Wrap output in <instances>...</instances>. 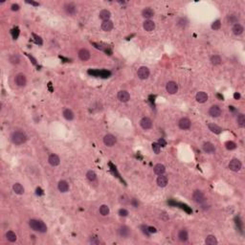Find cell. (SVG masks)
<instances>
[{
	"mask_svg": "<svg viewBox=\"0 0 245 245\" xmlns=\"http://www.w3.org/2000/svg\"><path fill=\"white\" fill-rule=\"evenodd\" d=\"M158 144H159L160 147H165L166 145H167V142H166V141L163 139V138H161V139H159Z\"/></svg>",
	"mask_w": 245,
	"mask_h": 245,
	"instance_id": "obj_47",
	"label": "cell"
},
{
	"mask_svg": "<svg viewBox=\"0 0 245 245\" xmlns=\"http://www.w3.org/2000/svg\"><path fill=\"white\" fill-rule=\"evenodd\" d=\"M208 127H209V129L211 130L213 133H215V134L221 133V131H222V128L220 127H218V125H215V124H209Z\"/></svg>",
	"mask_w": 245,
	"mask_h": 245,
	"instance_id": "obj_26",
	"label": "cell"
},
{
	"mask_svg": "<svg viewBox=\"0 0 245 245\" xmlns=\"http://www.w3.org/2000/svg\"><path fill=\"white\" fill-rule=\"evenodd\" d=\"M160 147L159 146V144L158 143H153L152 144V149H153V151H154L156 154H158V153L160 152Z\"/></svg>",
	"mask_w": 245,
	"mask_h": 245,
	"instance_id": "obj_41",
	"label": "cell"
},
{
	"mask_svg": "<svg viewBox=\"0 0 245 245\" xmlns=\"http://www.w3.org/2000/svg\"><path fill=\"white\" fill-rule=\"evenodd\" d=\"M64 9H65V11H66L67 14H75L77 12L76 5L73 4V3H68V4H66L64 6Z\"/></svg>",
	"mask_w": 245,
	"mask_h": 245,
	"instance_id": "obj_16",
	"label": "cell"
},
{
	"mask_svg": "<svg viewBox=\"0 0 245 245\" xmlns=\"http://www.w3.org/2000/svg\"><path fill=\"white\" fill-rule=\"evenodd\" d=\"M225 146H226V149H227L233 150V149H235V147H237V144H235V142H233V141H228V142H226Z\"/></svg>",
	"mask_w": 245,
	"mask_h": 245,
	"instance_id": "obj_37",
	"label": "cell"
},
{
	"mask_svg": "<svg viewBox=\"0 0 245 245\" xmlns=\"http://www.w3.org/2000/svg\"><path fill=\"white\" fill-rule=\"evenodd\" d=\"M29 225L30 227L33 229L34 231L36 232H39V233H45L47 231V226L45 225L44 222L40 221V220H36V219H31L29 221Z\"/></svg>",
	"mask_w": 245,
	"mask_h": 245,
	"instance_id": "obj_2",
	"label": "cell"
},
{
	"mask_svg": "<svg viewBox=\"0 0 245 245\" xmlns=\"http://www.w3.org/2000/svg\"><path fill=\"white\" fill-rule=\"evenodd\" d=\"M209 114L213 118H217L221 114V109L217 105H213L211 106V108L209 109Z\"/></svg>",
	"mask_w": 245,
	"mask_h": 245,
	"instance_id": "obj_8",
	"label": "cell"
},
{
	"mask_svg": "<svg viewBox=\"0 0 245 245\" xmlns=\"http://www.w3.org/2000/svg\"><path fill=\"white\" fill-rule=\"evenodd\" d=\"M193 200L197 203H203V202H205V200H206V197L204 195V193L200 191H194L193 194Z\"/></svg>",
	"mask_w": 245,
	"mask_h": 245,
	"instance_id": "obj_6",
	"label": "cell"
},
{
	"mask_svg": "<svg viewBox=\"0 0 245 245\" xmlns=\"http://www.w3.org/2000/svg\"><path fill=\"white\" fill-rule=\"evenodd\" d=\"M100 18L103 21H107L109 20V18L111 17V12L108 10H102L100 12Z\"/></svg>",
	"mask_w": 245,
	"mask_h": 245,
	"instance_id": "obj_21",
	"label": "cell"
},
{
	"mask_svg": "<svg viewBox=\"0 0 245 245\" xmlns=\"http://www.w3.org/2000/svg\"><path fill=\"white\" fill-rule=\"evenodd\" d=\"M195 99L198 103H203L207 102V100H208V95H207V93L203 92V91H200V92H198L196 94Z\"/></svg>",
	"mask_w": 245,
	"mask_h": 245,
	"instance_id": "obj_15",
	"label": "cell"
},
{
	"mask_svg": "<svg viewBox=\"0 0 245 245\" xmlns=\"http://www.w3.org/2000/svg\"><path fill=\"white\" fill-rule=\"evenodd\" d=\"M90 242L91 243H93V244H99L100 243V240L98 239V237H91L90 238Z\"/></svg>",
	"mask_w": 245,
	"mask_h": 245,
	"instance_id": "obj_46",
	"label": "cell"
},
{
	"mask_svg": "<svg viewBox=\"0 0 245 245\" xmlns=\"http://www.w3.org/2000/svg\"><path fill=\"white\" fill-rule=\"evenodd\" d=\"M140 125H141V127H142V128H144V129H149V128H151V127H152V121L150 120L149 118L145 117V118H143L142 120H141Z\"/></svg>",
	"mask_w": 245,
	"mask_h": 245,
	"instance_id": "obj_12",
	"label": "cell"
},
{
	"mask_svg": "<svg viewBox=\"0 0 245 245\" xmlns=\"http://www.w3.org/2000/svg\"><path fill=\"white\" fill-rule=\"evenodd\" d=\"M100 213L102 215H107L109 213V208L106 205H102L100 208Z\"/></svg>",
	"mask_w": 245,
	"mask_h": 245,
	"instance_id": "obj_36",
	"label": "cell"
},
{
	"mask_svg": "<svg viewBox=\"0 0 245 245\" xmlns=\"http://www.w3.org/2000/svg\"><path fill=\"white\" fill-rule=\"evenodd\" d=\"M234 98H235V100H238V99L240 98V95H239L238 93H235V94H234Z\"/></svg>",
	"mask_w": 245,
	"mask_h": 245,
	"instance_id": "obj_52",
	"label": "cell"
},
{
	"mask_svg": "<svg viewBox=\"0 0 245 245\" xmlns=\"http://www.w3.org/2000/svg\"><path fill=\"white\" fill-rule=\"evenodd\" d=\"M243 31H244V28L242 25L239 23H235L233 26V33L235 36H240V34L243 33Z\"/></svg>",
	"mask_w": 245,
	"mask_h": 245,
	"instance_id": "obj_20",
	"label": "cell"
},
{
	"mask_svg": "<svg viewBox=\"0 0 245 245\" xmlns=\"http://www.w3.org/2000/svg\"><path fill=\"white\" fill-rule=\"evenodd\" d=\"M49 164L53 166V167H56V166L59 165V163H61V159H59V157L56 154H52L49 156Z\"/></svg>",
	"mask_w": 245,
	"mask_h": 245,
	"instance_id": "obj_14",
	"label": "cell"
},
{
	"mask_svg": "<svg viewBox=\"0 0 245 245\" xmlns=\"http://www.w3.org/2000/svg\"><path fill=\"white\" fill-rule=\"evenodd\" d=\"M11 140L15 145H22L27 141V136L22 131H14L12 134Z\"/></svg>",
	"mask_w": 245,
	"mask_h": 245,
	"instance_id": "obj_1",
	"label": "cell"
},
{
	"mask_svg": "<svg viewBox=\"0 0 245 245\" xmlns=\"http://www.w3.org/2000/svg\"><path fill=\"white\" fill-rule=\"evenodd\" d=\"M78 58H80L81 61H86L90 58V52L87 49H81L78 51Z\"/></svg>",
	"mask_w": 245,
	"mask_h": 245,
	"instance_id": "obj_9",
	"label": "cell"
},
{
	"mask_svg": "<svg viewBox=\"0 0 245 245\" xmlns=\"http://www.w3.org/2000/svg\"><path fill=\"white\" fill-rule=\"evenodd\" d=\"M166 89L169 94H175L178 91V85L175 81H169L166 85Z\"/></svg>",
	"mask_w": 245,
	"mask_h": 245,
	"instance_id": "obj_7",
	"label": "cell"
},
{
	"mask_svg": "<svg viewBox=\"0 0 245 245\" xmlns=\"http://www.w3.org/2000/svg\"><path fill=\"white\" fill-rule=\"evenodd\" d=\"M63 117L68 121H72L74 119V113L72 110H70V109H64Z\"/></svg>",
	"mask_w": 245,
	"mask_h": 245,
	"instance_id": "obj_30",
	"label": "cell"
},
{
	"mask_svg": "<svg viewBox=\"0 0 245 245\" xmlns=\"http://www.w3.org/2000/svg\"><path fill=\"white\" fill-rule=\"evenodd\" d=\"M237 20H238V18L235 17V15H234V14H231V15H229V17H228V21H229V23H230V24L237 23Z\"/></svg>",
	"mask_w": 245,
	"mask_h": 245,
	"instance_id": "obj_39",
	"label": "cell"
},
{
	"mask_svg": "<svg viewBox=\"0 0 245 245\" xmlns=\"http://www.w3.org/2000/svg\"><path fill=\"white\" fill-rule=\"evenodd\" d=\"M109 75H110V72H108V71L103 70V71L100 72V76H102V77H103V78H107Z\"/></svg>",
	"mask_w": 245,
	"mask_h": 245,
	"instance_id": "obj_43",
	"label": "cell"
},
{
	"mask_svg": "<svg viewBox=\"0 0 245 245\" xmlns=\"http://www.w3.org/2000/svg\"><path fill=\"white\" fill-rule=\"evenodd\" d=\"M26 83H27V80H26L25 75L23 74L17 75V77H15V83H17L18 86H25L26 85Z\"/></svg>",
	"mask_w": 245,
	"mask_h": 245,
	"instance_id": "obj_13",
	"label": "cell"
},
{
	"mask_svg": "<svg viewBox=\"0 0 245 245\" xmlns=\"http://www.w3.org/2000/svg\"><path fill=\"white\" fill-rule=\"evenodd\" d=\"M142 15H143V17H145V18H150L154 15V11L150 8H146L143 10Z\"/></svg>",
	"mask_w": 245,
	"mask_h": 245,
	"instance_id": "obj_27",
	"label": "cell"
},
{
	"mask_svg": "<svg viewBox=\"0 0 245 245\" xmlns=\"http://www.w3.org/2000/svg\"><path fill=\"white\" fill-rule=\"evenodd\" d=\"M116 142H117V140H116V138L113 136L112 134H107L103 137V143H105V145L107 147L114 146Z\"/></svg>",
	"mask_w": 245,
	"mask_h": 245,
	"instance_id": "obj_5",
	"label": "cell"
},
{
	"mask_svg": "<svg viewBox=\"0 0 245 245\" xmlns=\"http://www.w3.org/2000/svg\"><path fill=\"white\" fill-rule=\"evenodd\" d=\"M12 11H18L19 10V6H18L17 4H12Z\"/></svg>",
	"mask_w": 245,
	"mask_h": 245,
	"instance_id": "obj_48",
	"label": "cell"
},
{
	"mask_svg": "<svg viewBox=\"0 0 245 245\" xmlns=\"http://www.w3.org/2000/svg\"><path fill=\"white\" fill-rule=\"evenodd\" d=\"M205 242H206V244H208V245H216V244H217V239L215 238V235H208V237H206Z\"/></svg>",
	"mask_w": 245,
	"mask_h": 245,
	"instance_id": "obj_29",
	"label": "cell"
},
{
	"mask_svg": "<svg viewBox=\"0 0 245 245\" xmlns=\"http://www.w3.org/2000/svg\"><path fill=\"white\" fill-rule=\"evenodd\" d=\"M26 3H28V4H31V5H34V6H39V3L34 2V1H26Z\"/></svg>",
	"mask_w": 245,
	"mask_h": 245,
	"instance_id": "obj_50",
	"label": "cell"
},
{
	"mask_svg": "<svg viewBox=\"0 0 245 245\" xmlns=\"http://www.w3.org/2000/svg\"><path fill=\"white\" fill-rule=\"evenodd\" d=\"M102 29L105 31V32H109L113 29V22L111 20H107V21H103L102 23Z\"/></svg>",
	"mask_w": 245,
	"mask_h": 245,
	"instance_id": "obj_23",
	"label": "cell"
},
{
	"mask_svg": "<svg viewBox=\"0 0 245 245\" xmlns=\"http://www.w3.org/2000/svg\"><path fill=\"white\" fill-rule=\"evenodd\" d=\"M12 190L17 194H23L24 193V188L21 184L19 183H15L14 186H12Z\"/></svg>",
	"mask_w": 245,
	"mask_h": 245,
	"instance_id": "obj_28",
	"label": "cell"
},
{
	"mask_svg": "<svg viewBox=\"0 0 245 245\" xmlns=\"http://www.w3.org/2000/svg\"><path fill=\"white\" fill-rule=\"evenodd\" d=\"M220 27H221V21L219 19L215 20V22L212 24V29L213 30H218V29H220Z\"/></svg>",
	"mask_w": 245,
	"mask_h": 245,
	"instance_id": "obj_38",
	"label": "cell"
},
{
	"mask_svg": "<svg viewBox=\"0 0 245 245\" xmlns=\"http://www.w3.org/2000/svg\"><path fill=\"white\" fill-rule=\"evenodd\" d=\"M132 204H133L134 207H138V205H139V203H138L135 199H132Z\"/></svg>",
	"mask_w": 245,
	"mask_h": 245,
	"instance_id": "obj_53",
	"label": "cell"
},
{
	"mask_svg": "<svg viewBox=\"0 0 245 245\" xmlns=\"http://www.w3.org/2000/svg\"><path fill=\"white\" fill-rule=\"evenodd\" d=\"M143 27H144V29H145L146 31H147V32H151V31L154 30L155 23L153 22V21H151V20H146L145 22H144Z\"/></svg>",
	"mask_w": 245,
	"mask_h": 245,
	"instance_id": "obj_19",
	"label": "cell"
},
{
	"mask_svg": "<svg viewBox=\"0 0 245 245\" xmlns=\"http://www.w3.org/2000/svg\"><path fill=\"white\" fill-rule=\"evenodd\" d=\"M178 25L181 27H185L187 25V20L185 19V18H181V19L178 21Z\"/></svg>",
	"mask_w": 245,
	"mask_h": 245,
	"instance_id": "obj_44",
	"label": "cell"
},
{
	"mask_svg": "<svg viewBox=\"0 0 245 245\" xmlns=\"http://www.w3.org/2000/svg\"><path fill=\"white\" fill-rule=\"evenodd\" d=\"M119 215H120L121 216H127L128 215V212L125 209H120V211H119Z\"/></svg>",
	"mask_w": 245,
	"mask_h": 245,
	"instance_id": "obj_45",
	"label": "cell"
},
{
	"mask_svg": "<svg viewBox=\"0 0 245 245\" xmlns=\"http://www.w3.org/2000/svg\"><path fill=\"white\" fill-rule=\"evenodd\" d=\"M168 184V178L167 176H164V175H160L157 178V185H158L159 187H166Z\"/></svg>",
	"mask_w": 245,
	"mask_h": 245,
	"instance_id": "obj_24",
	"label": "cell"
},
{
	"mask_svg": "<svg viewBox=\"0 0 245 245\" xmlns=\"http://www.w3.org/2000/svg\"><path fill=\"white\" fill-rule=\"evenodd\" d=\"M153 171H154V172H155L156 174L162 175V174L166 171V168H165L164 165H162V164H157V165H155V167L153 168Z\"/></svg>",
	"mask_w": 245,
	"mask_h": 245,
	"instance_id": "obj_25",
	"label": "cell"
},
{
	"mask_svg": "<svg viewBox=\"0 0 245 245\" xmlns=\"http://www.w3.org/2000/svg\"><path fill=\"white\" fill-rule=\"evenodd\" d=\"M229 169L233 171H239L241 169V162L238 159H233L229 163Z\"/></svg>",
	"mask_w": 245,
	"mask_h": 245,
	"instance_id": "obj_3",
	"label": "cell"
},
{
	"mask_svg": "<svg viewBox=\"0 0 245 245\" xmlns=\"http://www.w3.org/2000/svg\"><path fill=\"white\" fill-rule=\"evenodd\" d=\"M86 177H87V179H88L89 181H95L96 179H97V174L95 173V171H87Z\"/></svg>",
	"mask_w": 245,
	"mask_h": 245,
	"instance_id": "obj_34",
	"label": "cell"
},
{
	"mask_svg": "<svg viewBox=\"0 0 245 245\" xmlns=\"http://www.w3.org/2000/svg\"><path fill=\"white\" fill-rule=\"evenodd\" d=\"M178 238L181 241H187L188 240V232L186 230H181L178 233Z\"/></svg>",
	"mask_w": 245,
	"mask_h": 245,
	"instance_id": "obj_32",
	"label": "cell"
},
{
	"mask_svg": "<svg viewBox=\"0 0 245 245\" xmlns=\"http://www.w3.org/2000/svg\"><path fill=\"white\" fill-rule=\"evenodd\" d=\"M118 233L122 237H127L130 235V229L127 226H122L118 230Z\"/></svg>",
	"mask_w": 245,
	"mask_h": 245,
	"instance_id": "obj_18",
	"label": "cell"
},
{
	"mask_svg": "<svg viewBox=\"0 0 245 245\" xmlns=\"http://www.w3.org/2000/svg\"><path fill=\"white\" fill-rule=\"evenodd\" d=\"M237 125L240 127H244L245 125V116L243 114H239L237 117Z\"/></svg>",
	"mask_w": 245,
	"mask_h": 245,
	"instance_id": "obj_35",
	"label": "cell"
},
{
	"mask_svg": "<svg viewBox=\"0 0 245 245\" xmlns=\"http://www.w3.org/2000/svg\"><path fill=\"white\" fill-rule=\"evenodd\" d=\"M147 230H149V234L151 233H156V229L154 227H147Z\"/></svg>",
	"mask_w": 245,
	"mask_h": 245,
	"instance_id": "obj_49",
	"label": "cell"
},
{
	"mask_svg": "<svg viewBox=\"0 0 245 245\" xmlns=\"http://www.w3.org/2000/svg\"><path fill=\"white\" fill-rule=\"evenodd\" d=\"M221 61H222L221 58H220L219 56H217V55L213 56L212 58H211V62H212L213 65H218V64H220Z\"/></svg>",
	"mask_w": 245,
	"mask_h": 245,
	"instance_id": "obj_33",
	"label": "cell"
},
{
	"mask_svg": "<svg viewBox=\"0 0 245 245\" xmlns=\"http://www.w3.org/2000/svg\"><path fill=\"white\" fill-rule=\"evenodd\" d=\"M203 150L206 153H210V154H211V153H213V152L215 151V146H213L212 143L207 142V143H205L203 145Z\"/></svg>",
	"mask_w": 245,
	"mask_h": 245,
	"instance_id": "obj_17",
	"label": "cell"
},
{
	"mask_svg": "<svg viewBox=\"0 0 245 245\" xmlns=\"http://www.w3.org/2000/svg\"><path fill=\"white\" fill-rule=\"evenodd\" d=\"M6 237H7V239L10 241V242H14L15 240H17V235H15L14 232L12 231H9L7 232V234H6Z\"/></svg>",
	"mask_w": 245,
	"mask_h": 245,
	"instance_id": "obj_31",
	"label": "cell"
},
{
	"mask_svg": "<svg viewBox=\"0 0 245 245\" xmlns=\"http://www.w3.org/2000/svg\"><path fill=\"white\" fill-rule=\"evenodd\" d=\"M137 74H138V77H139L141 80H146V78H147L149 76V70L147 67L142 66L138 69Z\"/></svg>",
	"mask_w": 245,
	"mask_h": 245,
	"instance_id": "obj_4",
	"label": "cell"
},
{
	"mask_svg": "<svg viewBox=\"0 0 245 245\" xmlns=\"http://www.w3.org/2000/svg\"><path fill=\"white\" fill-rule=\"evenodd\" d=\"M58 188L59 191H61V193H66V191L69 190V185L66 181L61 180V181L58 182Z\"/></svg>",
	"mask_w": 245,
	"mask_h": 245,
	"instance_id": "obj_22",
	"label": "cell"
},
{
	"mask_svg": "<svg viewBox=\"0 0 245 245\" xmlns=\"http://www.w3.org/2000/svg\"><path fill=\"white\" fill-rule=\"evenodd\" d=\"M178 125H179V127H180L181 129L186 130V129H189V128L191 127V122L188 118H182L181 120L179 121Z\"/></svg>",
	"mask_w": 245,
	"mask_h": 245,
	"instance_id": "obj_10",
	"label": "cell"
},
{
	"mask_svg": "<svg viewBox=\"0 0 245 245\" xmlns=\"http://www.w3.org/2000/svg\"><path fill=\"white\" fill-rule=\"evenodd\" d=\"M33 36L34 37V41H36V43H37V44H39V45L42 44V39H41V37L39 36H36V34H33Z\"/></svg>",
	"mask_w": 245,
	"mask_h": 245,
	"instance_id": "obj_42",
	"label": "cell"
},
{
	"mask_svg": "<svg viewBox=\"0 0 245 245\" xmlns=\"http://www.w3.org/2000/svg\"><path fill=\"white\" fill-rule=\"evenodd\" d=\"M118 99L121 100L122 103H127L129 100L130 99V95L129 93L127 92V91H125V90H122L120 92H118Z\"/></svg>",
	"mask_w": 245,
	"mask_h": 245,
	"instance_id": "obj_11",
	"label": "cell"
},
{
	"mask_svg": "<svg viewBox=\"0 0 245 245\" xmlns=\"http://www.w3.org/2000/svg\"><path fill=\"white\" fill-rule=\"evenodd\" d=\"M36 194H37V195H42V194H43V191H42L41 189H40V188H37V189H36Z\"/></svg>",
	"mask_w": 245,
	"mask_h": 245,
	"instance_id": "obj_51",
	"label": "cell"
},
{
	"mask_svg": "<svg viewBox=\"0 0 245 245\" xmlns=\"http://www.w3.org/2000/svg\"><path fill=\"white\" fill-rule=\"evenodd\" d=\"M10 61H11L12 63H14V64H17V63H19L20 58H19V56H18L17 55H14V56H11Z\"/></svg>",
	"mask_w": 245,
	"mask_h": 245,
	"instance_id": "obj_40",
	"label": "cell"
}]
</instances>
